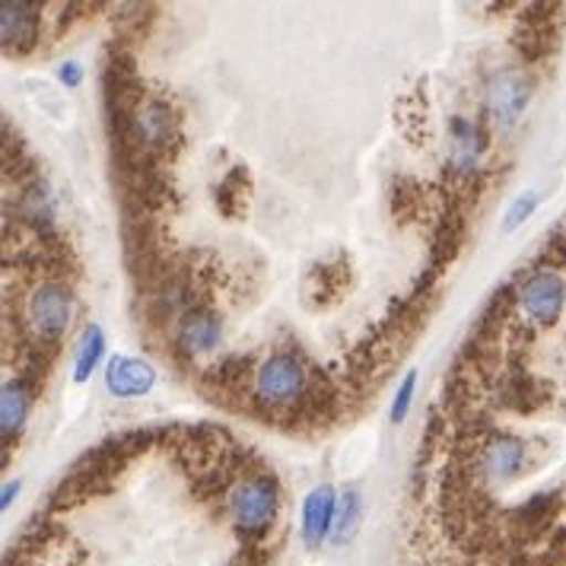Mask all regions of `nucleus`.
I'll return each instance as SVG.
<instances>
[{
	"label": "nucleus",
	"mask_w": 566,
	"mask_h": 566,
	"mask_svg": "<svg viewBox=\"0 0 566 566\" xmlns=\"http://www.w3.org/2000/svg\"><path fill=\"white\" fill-rule=\"evenodd\" d=\"M360 513H363V503H360V493H344V503L337 506V518H335V535L332 538L340 544V541H350L354 538V532L360 528Z\"/></svg>",
	"instance_id": "4468645a"
},
{
	"label": "nucleus",
	"mask_w": 566,
	"mask_h": 566,
	"mask_svg": "<svg viewBox=\"0 0 566 566\" xmlns=\"http://www.w3.org/2000/svg\"><path fill=\"white\" fill-rule=\"evenodd\" d=\"M518 306H522V312H525L532 322H541V325L560 318V312H564L566 306L564 277L554 274V271H538V274H532L528 281L522 283V290H518Z\"/></svg>",
	"instance_id": "7ed1b4c3"
},
{
	"label": "nucleus",
	"mask_w": 566,
	"mask_h": 566,
	"mask_svg": "<svg viewBox=\"0 0 566 566\" xmlns=\"http://www.w3.org/2000/svg\"><path fill=\"white\" fill-rule=\"evenodd\" d=\"M525 464V446L513 437L493 439L481 452V471L490 481H510Z\"/></svg>",
	"instance_id": "6e6552de"
},
{
	"label": "nucleus",
	"mask_w": 566,
	"mask_h": 566,
	"mask_svg": "<svg viewBox=\"0 0 566 566\" xmlns=\"http://www.w3.org/2000/svg\"><path fill=\"white\" fill-rule=\"evenodd\" d=\"M413 388H417V373H408V376H405V382H401V388H398V395H395V405H391V420H395V423H401V420L408 417Z\"/></svg>",
	"instance_id": "dca6fc26"
},
{
	"label": "nucleus",
	"mask_w": 566,
	"mask_h": 566,
	"mask_svg": "<svg viewBox=\"0 0 566 566\" xmlns=\"http://www.w3.org/2000/svg\"><path fill=\"white\" fill-rule=\"evenodd\" d=\"M39 27V10L32 3H3L0 7V35L3 45H27Z\"/></svg>",
	"instance_id": "9d476101"
},
{
	"label": "nucleus",
	"mask_w": 566,
	"mask_h": 566,
	"mask_svg": "<svg viewBox=\"0 0 566 566\" xmlns=\"http://www.w3.org/2000/svg\"><path fill=\"white\" fill-rule=\"evenodd\" d=\"M61 80H64L67 86H77V83H80V64L67 61V64L61 67Z\"/></svg>",
	"instance_id": "f3484780"
},
{
	"label": "nucleus",
	"mask_w": 566,
	"mask_h": 566,
	"mask_svg": "<svg viewBox=\"0 0 566 566\" xmlns=\"http://www.w3.org/2000/svg\"><path fill=\"white\" fill-rule=\"evenodd\" d=\"M17 490H20V484H7V488H3V510L10 506V500H13V493H17Z\"/></svg>",
	"instance_id": "a211bd4d"
},
{
	"label": "nucleus",
	"mask_w": 566,
	"mask_h": 566,
	"mask_svg": "<svg viewBox=\"0 0 566 566\" xmlns=\"http://www.w3.org/2000/svg\"><path fill=\"white\" fill-rule=\"evenodd\" d=\"M230 515L242 535H261L277 518V488L268 478H242L230 490Z\"/></svg>",
	"instance_id": "f257e3e1"
},
{
	"label": "nucleus",
	"mask_w": 566,
	"mask_h": 566,
	"mask_svg": "<svg viewBox=\"0 0 566 566\" xmlns=\"http://www.w3.org/2000/svg\"><path fill=\"white\" fill-rule=\"evenodd\" d=\"M538 201H541V198L535 195V191H525L522 198H515L513 207L506 210V223H503V227H506V230H515V227H522V223H525V220H528V217L535 213Z\"/></svg>",
	"instance_id": "2eb2a0df"
},
{
	"label": "nucleus",
	"mask_w": 566,
	"mask_h": 566,
	"mask_svg": "<svg viewBox=\"0 0 566 566\" xmlns=\"http://www.w3.org/2000/svg\"><path fill=\"white\" fill-rule=\"evenodd\" d=\"M105 350V335L99 325H90L86 332H83V340H80V350H77V373H74V379L83 382L93 369H96V363L103 357Z\"/></svg>",
	"instance_id": "ddd939ff"
},
{
	"label": "nucleus",
	"mask_w": 566,
	"mask_h": 566,
	"mask_svg": "<svg viewBox=\"0 0 566 566\" xmlns=\"http://www.w3.org/2000/svg\"><path fill=\"white\" fill-rule=\"evenodd\" d=\"M532 99V83L522 71H500L488 90L490 118L503 128H510L518 122V115L525 112V105Z\"/></svg>",
	"instance_id": "39448f33"
},
{
	"label": "nucleus",
	"mask_w": 566,
	"mask_h": 566,
	"mask_svg": "<svg viewBox=\"0 0 566 566\" xmlns=\"http://www.w3.org/2000/svg\"><path fill=\"white\" fill-rule=\"evenodd\" d=\"M337 496L328 484L315 488L303 503V538L310 547H318L328 535H335Z\"/></svg>",
	"instance_id": "0eeeda50"
},
{
	"label": "nucleus",
	"mask_w": 566,
	"mask_h": 566,
	"mask_svg": "<svg viewBox=\"0 0 566 566\" xmlns=\"http://www.w3.org/2000/svg\"><path fill=\"white\" fill-rule=\"evenodd\" d=\"M137 130L147 144H166L172 137V115L163 103H150L144 112H137Z\"/></svg>",
	"instance_id": "9b49d317"
},
{
	"label": "nucleus",
	"mask_w": 566,
	"mask_h": 566,
	"mask_svg": "<svg viewBox=\"0 0 566 566\" xmlns=\"http://www.w3.org/2000/svg\"><path fill=\"white\" fill-rule=\"evenodd\" d=\"M220 335H223V325L213 312L195 310L188 312L181 318L179 325V344L191 354H205V350H213L220 344Z\"/></svg>",
	"instance_id": "1a4fd4ad"
},
{
	"label": "nucleus",
	"mask_w": 566,
	"mask_h": 566,
	"mask_svg": "<svg viewBox=\"0 0 566 566\" xmlns=\"http://www.w3.org/2000/svg\"><path fill=\"white\" fill-rule=\"evenodd\" d=\"M71 312H74V300L67 293V286L61 283H42L35 293H32V303H29V315H32V325L42 337H61L71 325Z\"/></svg>",
	"instance_id": "20e7f679"
},
{
	"label": "nucleus",
	"mask_w": 566,
	"mask_h": 566,
	"mask_svg": "<svg viewBox=\"0 0 566 566\" xmlns=\"http://www.w3.org/2000/svg\"><path fill=\"white\" fill-rule=\"evenodd\" d=\"M29 411V395L20 382H7L3 386V401H0V417H3V437L17 433L23 427Z\"/></svg>",
	"instance_id": "f8f14e48"
},
{
	"label": "nucleus",
	"mask_w": 566,
	"mask_h": 566,
	"mask_svg": "<svg viewBox=\"0 0 566 566\" xmlns=\"http://www.w3.org/2000/svg\"><path fill=\"white\" fill-rule=\"evenodd\" d=\"M156 382V369L147 360L137 357H112L105 369V388L115 398H140Z\"/></svg>",
	"instance_id": "423d86ee"
},
{
	"label": "nucleus",
	"mask_w": 566,
	"mask_h": 566,
	"mask_svg": "<svg viewBox=\"0 0 566 566\" xmlns=\"http://www.w3.org/2000/svg\"><path fill=\"white\" fill-rule=\"evenodd\" d=\"M255 388L268 405H290L306 391V369L290 354H271L258 366Z\"/></svg>",
	"instance_id": "f03ea898"
}]
</instances>
